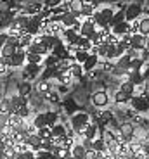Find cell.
<instances>
[{"mask_svg": "<svg viewBox=\"0 0 149 159\" xmlns=\"http://www.w3.org/2000/svg\"><path fill=\"white\" fill-rule=\"evenodd\" d=\"M38 137H40L42 140H47V139H50L52 137V128L50 126H42V128H38Z\"/></svg>", "mask_w": 149, "mask_h": 159, "instance_id": "obj_31", "label": "cell"}, {"mask_svg": "<svg viewBox=\"0 0 149 159\" xmlns=\"http://www.w3.org/2000/svg\"><path fill=\"white\" fill-rule=\"evenodd\" d=\"M47 28H49V33H50V35H56V36H61V38H63L64 26H63V23H61V21H52V19H49Z\"/></svg>", "mask_w": 149, "mask_h": 159, "instance_id": "obj_7", "label": "cell"}, {"mask_svg": "<svg viewBox=\"0 0 149 159\" xmlns=\"http://www.w3.org/2000/svg\"><path fill=\"white\" fill-rule=\"evenodd\" d=\"M68 71L73 75V78H80V76L83 75V68H81L80 62H71L68 66Z\"/></svg>", "mask_w": 149, "mask_h": 159, "instance_id": "obj_19", "label": "cell"}, {"mask_svg": "<svg viewBox=\"0 0 149 159\" xmlns=\"http://www.w3.org/2000/svg\"><path fill=\"white\" fill-rule=\"evenodd\" d=\"M144 97H146V100H147V102H149V88H147V92H146V93H144Z\"/></svg>", "mask_w": 149, "mask_h": 159, "instance_id": "obj_56", "label": "cell"}, {"mask_svg": "<svg viewBox=\"0 0 149 159\" xmlns=\"http://www.w3.org/2000/svg\"><path fill=\"white\" fill-rule=\"evenodd\" d=\"M99 12H101V17H102L104 21H108V23L111 21V17H113V14H114V12H113V9H109V7H104V9H101Z\"/></svg>", "mask_w": 149, "mask_h": 159, "instance_id": "obj_40", "label": "cell"}, {"mask_svg": "<svg viewBox=\"0 0 149 159\" xmlns=\"http://www.w3.org/2000/svg\"><path fill=\"white\" fill-rule=\"evenodd\" d=\"M127 75L130 76V78H128V81H132L133 85L142 83V81H144V78H142V73H139V71H128Z\"/></svg>", "mask_w": 149, "mask_h": 159, "instance_id": "obj_29", "label": "cell"}, {"mask_svg": "<svg viewBox=\"0 0 149 159\" xmlns=\"http://www.w3.org/2000/svg\"><path fill=\"white\" fill-rule=\"evenodd\" d=\"M33 125L36 128H42V126H47V121H45V114H38L35 119H33Z\"/></svg>", "mask_w": 149, "mask_h": 159, "instance_id": "obj_43", "label": "cell"}, {"mask_svg": "<svg viewBox=\"0 0 149 159\" xmlns=\"http://www.w3.org/2000/svg\"><path fill=\"white\" fill-rule=\"evenodd\" d=\"M9 11H11V2L9 0H0V16L7 14Z\"/></svg>", "mask_w": 149, "mask_h": 159, "instance_id": "obj_44", "label": "cell"}, {"mask_svg": "<svg viewBox=\"0 0 149 159\" xmlns=\"http://www.w3.org/2000/svg\"><path fill=\"white\" fill-rule=\"evenodd\" d=\"M146 123H149V114H147V116H146Z\"/></svg>", "mask_w": 149, "mask_h": 159, "instance_id": "obj_57", "label": "cell"}, {"mask_svg": "<svg viewBox=\"0 0 149 159\" xmlns=\"http://www.w3.org/2000/svg\"><path fill=\"white\" fill-rule=\"evenodd\" d=\"M75 43H77L78 48H81V50H90V47H92V42H90L87 36H80V35H78Z\"/></svg>", "mask_w": 149, "mask_h": 159, "instance_id": "obj_22", "label": "cell"}, {"mask_svg": "<svg viewBox=\"0 0 149 159\" xmlns=\"http://www.w3.org/2000/svg\"><path fill=\"white\" fill-rule=\"evenodd\" d=\"M90 100H92V104L95 106V107L102 109V107H106V106L109 104V95L106 93V92L99 90V92H94L92 97H90Z\"/></svg>", "mask_w": 149, "mask_h": 159, "instance_id": "obj_4", "label": "cell"}, {"mask_svg": "<svg viewBox=\"0 0 149 159\" xmlns=\"http://www.w3.org/2000/svg\"><path fill=\"white\" fill-rule=\"evenodd\" d=\"M57 62H59V57L54 56V54H49L47 59H45V66H56Z\"/></svg>", "mask_w": 149, "mask_h": 159, "instance_id": "obj_47", "label": "cell"}, {"mask_svg": "<svg viewBox=\"0 0 149 159\" xmlns=\"http://www.w3.org/2000/svg\"><path fill=\"white\" fill-rule=\"evenodd\" d=\"M146 12H147V17H149V9H146Z\"/></svg>", "mask_w": 149, "mask_h": 159, "instance_id": "obj_58", "label": "cell"}, {"mask_svg": "<svg viewBox=\"0 0 149 159\" xmlns=\"http://www.w3.org/2000/svg\"><path fill=\"white\" fill-rule=\"evenodd\" d=\"M83 135H85V139H89V140H94L97 137V125L94 123V121H89V123H87V126H85V130H83Z\"/></svg>", "mask_w": 149, "mask_h": 159, "instance_id": "obj_14", "label": "cell"}, {"mask_svg": "<svg viewBox=\"0 0 149 159\" xmlns=\"http://www.w3.org/2000/svg\"><path fill=\"white\" fill-rule=\"evenodd\" d=\"M33 42V36L31 35H28V33L24 31L23 35L17 38V47H21V48H26V47H30V43Z\"/></svg>", "mask_w": 149, "mask_h": 159, "instance_id": "obj_21", "label": "cell"}, {"mask_svg": "<svg viewBox=\"0 0 149 159\" xmlns=\"http://www.w3.org/2000/svg\"><path fill=\"white\" fill-rule=\"evenodd\" d=\"M52 143H50V140H42V149H44V151H52Z\"/></svg>", "mask_w": 149, "mask_h": 159, "instance_id": "obj_51", "label": "cell"}, {"mask_svg": "<svg viewBox=\"0 0 149 159\" xmlns=\"http://www.w3.org/2000/svg\"><path fill=\"white\" fill-rule=\"evenodd\" d=\"M56 75H57V68L56 66H47V69L44 71V78L42 80H49V78H56Z\"/></svg>", "mask_w": 149, "mask_h": 159, "instance_id": "obj_37", "label": "cell"}, {"mask_svg": "<svg viewBox=\"0 0 149 159\" xmlns=\"http://www.w3.org/2000/svg\"><path fill=\"white\" fill-rule=\"evenodd\" d=\"M40 97L45 100V102H57V100H59V93H57V92H54L52 88H50V90H47V92H44Z\"/></svg>", "mask_w": 149, "mask_h": 159, "instance_id": "obj_23", "label": "cell"}, {"mask_svg": "<svg viewBox=\"0 0 149 159\" xmlns=\"http://www.w3.org/2000/svg\"><path fill=\"white\" fill-rule=\"evenodd\" d=\"M113 68H114V62H113V61H108V59H106L104 64H102V69L111 73V71H113Z\"/></svg>", "mask_w": 149, "mask_h": 159, "instance_id": "obj_50", "label": "cell"}, {"mask_svg": "<svg viewBox=\"0 0 149 159\" xmlns=\"http://www.w3.org/2000/svg\"><path fill=\"white\" fill-rule=\"evenodd\" d=\"M120 90L127 92L128 95H133V83H132V81H127V83H123V85H121V88H120Z\"/></svg>", "mask_w": 149, "mask_h": 159, "instance_id": "obj_48", "label": "cell"}, {"mask_svg": "<svg viewBox=\"0 0 149 159\" xmlns=\"http://www.w3.org/2000/svg\"><path fill=\"white\" fill-rule=\"evenodd\" d=\"M56 80L59 81L61 85H66V87H68V85H71V81H73L75 78H73V75L68 71V69H63V71H57Z\"/></svg>", "mask_w": 149, "mask_h": 159, "instance_id": "obj_10", "label": "cell"}, {"mask_svg": "<svg viewBox=\"0 0 149 159\" xmlns=\"http://www.w3.org/2000/svg\"><path fill=\"white\" fill-rule=\"evenodd\" d=\"M11 112V102L9 99H2L0 100V114H9Z\"/></svg>", "mask_w": 149, "mask_h": 159, "instance_id": "obj_39", "label": "cell"}, {"mask_svg": "<svg viewBox=\"0 0 149 159\" xmlns=\"http://www.w3.org/2000/svg\"><path fill=\"white\" fill-rule=\"evenodd\" d=\"M120 135L123 137L125 140H130L133 135H135V125L132 123H123L120 126Z\"/></svg>", "mask_w": 149, "mask_h": 159, "instance_id": "obj_8", "label": "cell"}, {"mask_svg": "<svg viewBox=\"0 0 149 159\" xmlns=\"http://www.w3.org/2000/svg\"><path fill=\"white\" fill-rule=\"evenodd\" d=\"M59 21L63 23L64 28H71L73 24L78 21V17H75L73 12H63V14H59Z\"/></svg>", "mask_w": 149, "mask_h": 159, "instance_id": "obj_9", "label": "cell"}, {"mask_svg": "<svg viewBox=\"0 0 149 159\" xmlns=\"http://www.w3.org/2000/svg\"><path fill=\"white\" fill-rule=\"evenodd\" d=\"M139 33L144 36H149V17L139 19Z\"/></svg>", "mask_w": 149, "mask_h": 159, "instance_id": "obj_24", "label": "cell"}, {"mask_svg": "<svg viewBox=\"0 0 149 159\" xmlns=\"http://www.w3.org/2000/svg\"><path fill=\"white\" fill-rule=\"evenodd\" d=\"M97 62H99L97 54H90V56L85 59V62L81 64V68H83V71H92V69L97 66Z\"/></svg>", "mask_w": 149, "mask_h": 159, "instance_id": "obj_12", "label": "cell"}, {"mask_svg": "<svg viewBox=\"0 0 149 159\" xmlns=\"http://www.w3.org/2000/svg\"><path fill=\"white\" fill-rule=\"evenodd\" d=\"M45 121H47V126H52L57 123V114L56 112H45Z\"/></svg>", "mask_w": 149, "mask_h": 159, "instance_id": "obj_42", "label": "cell"}, {"mask_svg": "<svg viewBox=\"0 0 149 159\" xmlns=\"http://www.w3.org/2000/svg\"><path fill=\"white\" fill-rule=\"evenodd\" d=\"M61 2H63V0H45V5H47V7H57V5L61 4Z\"/></svg>", "mask_w": 149, "mask_h": 159, "instance_id": "obj_53", "label": "cell"}, {"mask_svg": "<svg viewBox=\"0 0 149 159\" xmlns=\"http://www.w3.org/2000/svg\"><path fill=\"white\" fill-rule=\"evenodd\" d=\"M94 2L92 0H83V5H81V9H80V14H81V17H90L94 14Z\"/></svg>", "mask_w": 149, "mask_h": 159, "instance_id": "obj_15", "label": "cell"}, {"mask_svg": "<svg viewBox=\"0 0 149 159\" xmlns=\"http://www.w3.org/2000/svg\"><path fill=\"white\" fill-rule=\"evenodd\" d=\"M24 71H26V75H28L30 78H33V76H36L38 73H40V64L26 62V64H24Z\"/></svg>", "mask_w": 149, "mask_h": 159, "instance_id": "obj_20", "label": "cell"}, {"mask_svg": "<svg viewBox=\"0 0 149 159\" xmlns=\"http://www.w3.org/2000/svg\"><path fill=\"white\" fill-rule=\"evenodd\" d=\"M36 92H38V95H42L44 92H47V90H50L52 88V85L49 83V80H40L38 83H36Z\"/></svg>", "mask_w": 149, "mask_h": 159, "instance_id": "obj_26", "label": "cell"}, {"mask_svg": "<svg viewBox=\"0 0 149 159\" xmlns=\"http://www.w3.org/2000/svg\"><path fill=\"white\" fill-rule=\"evenodd\" d=\"M142 78H149V66H146V69H144V73H142Z\"/></svg>", "mask_w": 149, "mask_h": 159, "instance_id": "obj_55", "label": "cell"}, {"mask_svg": "<svg viewBox=\"0 0 149 159\" xmlns=\"http://www.w3.org/2000/svg\"><path fill=\"white\" fill-rule=\"evenodd\" d=\"M26 52H31V54H40V56H49L50 54V48L47 47L45 43H35V42H31L30 43V47H26Z\"/></svg>", "mask_w": 149, "mask_h": 159, "instance_id": "obj_6", "label": "cell"}, {"mask_svg": "<svg viewBox=\"0 0 149 159\" xmlns=\"http://www.w3.org/2000/svg\"><path fill=\"white\" fill-rule=\"evenodd\" d=\"M90 121V116L85 114V112H78V114H75L71 118V126L73 130L77 131V133H83L85 126H87V123Z\"/></svg>", "mask_w": 149, "mask_h": 159, "instance_id": "obj_1", "label": "cell"}, {"mask_svg": "<svg viewBox=\"0 0 149 159\" xmlns=\"http://www.w3.org/2000/svg\"><path fill=\"white\" fill-rule=\"evenodd\" d=\"M92 149L97 152H104L106 151V142L104 139H94L92 140Z\"/></svg>", "mask_w": 149, "mask_h": 159, "instance_id": "obj_30", "label": "cell"}, {"mask_svg": "<svg viewBox=\"0 0 149 159\" xmlns=\"http://www.w3.org/2000/svg\"><path fill=\"white\" fill-rule=\"evenodd\" d=\"M24 130H26V133H28V135H33V133H36V131H38V128H36L35 125H33V121H31V123H24Z\"/></svg>", "mask_w": 149, "mask_h": 159, "instance_id": "obj_49", "label": "cell"}, {"mask_svg": "<svg viewBox=\"0 0 149 159\" xmlns=\"http://www.w3.org/2000/svg\"><path fill=\"white\" fill-rule=\"evenodd\" d=\"M121 21H125V12H116V14H113V17H111V21H109V26H114V24L121 23Z\"/></svg>", "mask_w": 149, "mask_h": 159, "instance_id": "obj_38", "label": "cell"}, {"mask_svg": "<svg viewBox=\"0 0 149 159\" xmlns=\"http://www.w3.org/2000/svg\"><path fill=\"white\" fill-rule=\"evenodd\" d=\"M130 97H132V95H128L127 92L118 90L116 93H114V102H116V104H127L130 100Z\"/></svg>", "mask_w": 149, "mask_h": 159, "instance_id": "obj_25", "label": "cell"}, {"mask_svg": "<svg viewBox=\"0 0 149 159\" xmlns=\"http://www.w3.org/2000/svg\"><path fill=\"white\" fill-rule=\"evenodd\" d=\"M130 102H132V107L137 112H147L149 111V102L146 100L144 95H132L130 97Z\"/></svg>", "mask_w": 149, "mask_h": 159, "instance_id": "obj_3", "label": "cell"}, {"mask_svg": "<svg viewBox=\"0 0 149 159\" xmlns=\"http://www.w3.org/2000/svg\"><path fill=\"white\" fill-rule=\"evenodd\" d=\"M9 64H5V62H0V76H4V75H7L9 73Z\"/></svg>", "mask_w": 149, "mask_h": 159, "instance_id": "obj_52", "label": "cell"}, {"mask_svg": "<svg viewBox=\"0 0 149 159\" xmlns=\"http://www.w3.org/2000/svg\"><path fill=\"white\" fill-rule=\"evenodd\" d=\"M40 11H42V4H31L24 12H26V14H38Z\"/></svg>", "mask_w": 149, "mask_h": 159, "instance_id": "obj_45", "label": "cell"}, {"mask_svg": "<svg viewBox=\"0 0 149 159\" xmlns=\"http://www.w3.org/2000/svg\"><path fill=\"white\" fill-rule=\"evenodd\" d=\"M52 137H61V135H64L66 130H64V125H61V123H56L52 125Z\"/></svg>", "mask_w": 149, "mask_h": 159, "instance_id": "obj_36", "label": "cell"}, {"mask_svg": "<svg viewBox=\"0 0 149 159\" xmlns=\"http://www.w3.org/2000/svg\"><path fill=\"white\" fill-rule=\"evenodd\" d=\"M81 5H83V0H69V2H68L69 12H80Z\"/></svg>", "mask_w": 149, "mask_h": 159, "instance_id": "obj_33", "label": "cell"}, {"mask_svg": "<svg viewBox=\"0 0 149 159\" xmlns=\"http://www.w3.org/2000/svg\"><path fill=\"white\" fill-rule=\"evenodd\" d=\"M127 30H128V21H121V23L111 26V33H114V35H118V36L125 35Z\"/></svg>", "mask_w": 149, "mask_h": 159, "instance_id": "obj_18", "label": "cell"}, {"mask_svg": "<svg viewBox=\"0 0 149 159\" xmlns=\"http://www.w3.org/2000/svg\"><path fill=\"white\" fill-rule=\"evenodd\" d=\"M35 157L36 159H56L52 154V151H44V149H40V151L35 152Z\"/></svg>", "mask_w": 149, "mask_h": 159, "instance_id": "obj_35", "label": "cell"}, {"mask_svg": "<svg viewBox=\"0 0 149 159\" xmlns=\"http://www.w3.org/2000/svg\"><path fill=\"white\" fill-rule=\"evenodd\" d=\"M78 38V33L75 31L73 28H64L63 31V40H64V43H73V42H77Z\"/></svg>", "mask_w": 149, "mask_h": 159, "instance_id": "obj_17", "label": "cell"}, {"mask_svg": "<svg viewBox=\"0 0 149 159\" xmlns=\"http://www.w3.org/2000/svg\"><path fill=\"white\" fill-rule=\"evenodd\" d=\"M16 48H17V43H11V42H7V40H5L4 47L0 48V56H4V57H11L12 54L16 52Z\"/></svg>", "mask_w": 149, "mask_h": 159, "instance_id": "obj_16", "label": "cell"}, {"mask_svg": "<svg viewBox=\"0 0 149 159\" xmlns=\"http://www.w3.org/2000/svg\"><path fill=\"white\" fill-rule=\"evenodd\" d=\"M97 119H99V123L101 125H106L109 119H111V112L109 111H101L99 114H97Z\"/></svg>", "mask_w": 149, "mask_h": 159, "instance_id": "obj_41", "label": "cell"}, {"mask_svg": "<svg viewBox=\"0 0 149 159\" xmlns=\"http://www.w3.org/2000/svg\"><path fill=\"white\" fill-rule=\"evenodd\" d=\"M141 12H142V9L139 7V5H128V9H127V12H125V21H133V19H137L139 16H141Z\"/></svg>", "mask_w": 149, "mask_h": 159, "instance_id": "obj_11", "label": "cell"}, {"mask_svg": "<svg viewBox=\"0 0 149 159\" xmlns=\"http://www.w3.org/2000/svg\"><path fill=\"white\" fill-rule=\"evenodd\" d=\"M118 42H120V36L114 35V33H109L108 38H106V43L108 45H118Z\"/></svg>", "mask_w": 149, "mask_h": 159, "instance_id": "obj_46", "label": "cell"}, {"mask_svg": "<svg viewBox=\"0 0 149 159\" xmlns=\"http://www.w3.org/2000/svg\"><path fill=\"white\" fill-rule=\"evenodd\" d=\"M5 40H7V33H0V48L4 47Z\"/></svg>", "mask_w": 149, "mask_h": 159, "instance_id": "obj_54", "label": "cell"}, {"mask_svg": "<svg viewBox=\"0 0 149 159\" xmlns=\"http://www.w3.org/2000/svg\"><path fill=\"white\" fill-rule=\"evenodd\" d=\"M90 56V52L89 50H81V48H78L77 52H75V61H78L80 64H83L85 62V59Z\"/></svg>", "mask_w": 149, "mask_h": 159, "instance_id": "obj_34", "label": "cell"}, {"mask_svg": "<svg viewBox=\"0 0 149 159\" xmlns=\"http://www.w3.org/2000/svg\"><path fill=\"white\" fill-rule=\"evenodd\" d=\"M31 90H33V87H31L30 81H23V83L19 85V95L21 97H28L30 93H31Z\"/></svg>", "mask_w": 149, "mask_h": 159, "instance_id": "obj_27", "label": "cell"}, {"mask_svg": "<svg viewBox=\"0 0 149 159\" xmlns=\"http://www.w3.org/2000/svg\"><path fill=\"white\" fill-rule=\"evenodd\" d=\"M42 61H44V56H40V54H31V52H26V62L42 64Z\"/></svg>", "mask_w": 149, "mask_h": 159, "instance_id": "obj_28", "label": "cell"}, {"mask_svg": "<svg viewBox=\"0 0 149 159\" xmlns=\"http://www.w3.org/2000/svg\"><path fill=\"white\" fill-rule=\"evenodd\" d=\"M95 30H97V26H95L94 17L92 16L85 17V19L81 21V28H80V33H78V35H80V36H87V38H89L92 33H95Z\"/></svg>", "mask_w": 149, "mask_h": 159, "instance_id": "obj_2", "label": "cell"}, {"mask_svg": "<svg viewBox=\"0 0 149 159\" xmlns=\"http://www.w3.org/2000/svg\"><path fill=\"white\" fill-rule=\"evenodd\" d=\"M146 42H147V36L141 35V33H135V35H132V38H130L128 45L139 52V50H142V48L146 47Z\"/></svg>", "mask_w": 149, "mask_h": 159, "instance_id": "obj_5", "label": "cell"}, {"mask_svg": "<svg viewBox=\"0 0 149 159\" xmlns=\"http://www.w3.org/2000/svg\"><path fill=\"white\" fill-rule=\"evenodd\" d=\"M71 157L73 159H85V154H87V149L81 145V143H75L71 147Z\"/></svg>", "mask_w": 149, "mask_h": 159, "instance_id": "obj_13", "label": "cell"}, {"mask_svg": "<svg viewBox=\"0 0 149 159\" xmlns=\"http://www.w3.org/2000/svg\"><path fill=\"white\" fill-rule=\"evenodd\" d=\"M30 112H31V109H30L28 102H26V104H23L21 107H17V109H16V114H17V116H21L23 119H26V118H28V116H30Z\"/></svg>", "mask_w": 149, "mask_h": 159, "instance_id": "obj_32", "label": "cell"}]
</instances>
